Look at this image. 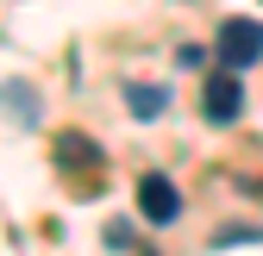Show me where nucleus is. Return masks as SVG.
<instances>
[{"mask_svg": "<svg viewBox=\"0 0 263 256\" xmlns=\"http://www.w3.org/2000/svg\"><path fill=\"white\" fill-rule=\"evenodd\" d=\"M125 100H132V113H138V119H157L170 94H163L157 81H125Z\"/></svg>", "mask_w": 263, "mask_h": 256, "instance_id": "5", "label": "nucleus"}, {"mask_svg": "<svg viewBox=\"0 0 263 256\" xmlns=\"http://www.w3.org/2000/svg\"><path fill=\"white\" fill-rule=\"evenodd\" d=\"M138 212L151 219V225H170V219L182 212L176 181H170V175H144V181H138Z\"/></svg>", "mask_w": 263, "mask_h": 256, "instance_id": "2", "label": "nucleus"}, {"mask_svg": "<svg viewBox=\"0 0 263 256\" xmlns=\"http://www.w3.org/2000/svg\"><path fill=\"white\" fill-rule=\"evenodd\" d=\"M238 106H245V94H238V75H232V69L207 75V119H213V125H232V119H238Z\"/></svg>", "mask_w": 263, "mask_h": 256, "instance_id": "3", "label": "nucleus"}, {"mask_svg": "<svg viewBox=\"0 0 263 256\" xmlns=\"http://www.w3.org/2000/svg\"><path fill=\"white\" fill-rule=\"evenodd\" d=\"M263 56V25L257 19H226L219 25V62H226V69H251V62Z\"/></svg>", "mask_w": 263, "mask_h": 256, "instance_id": "1", "label": "nucleus"}, {"mask_svg": "<svg viewBox=\"0 0 263 256\" xmlns=\"http://www.w3.org/2000/svg\"><path fill=\"white\" fill-rule=\"evenodd\" d=\"M57 163L94 175V169H101V150H94V138H82V132H63V138H57Z\"/></svg>", "mask_w": 263, "mask_h": 256, "instance_id": "4", "label": "nucleus"}, {"mask_svg": "<svg viewBox=\"0 0 263 256\" xmlns=\"http://www.w3.org/2000/svg\"><path fill=\"white\" fill-rule=\"evenodd\" d=\"M0 100H7L13 119H25V125L38 119V94H31V88H13V81H7V88H0Z\"/></svg>", "mask_w": 263, "mask_h": 256, "instance_id": "6", "label": "nucleus"}]
</instances>
